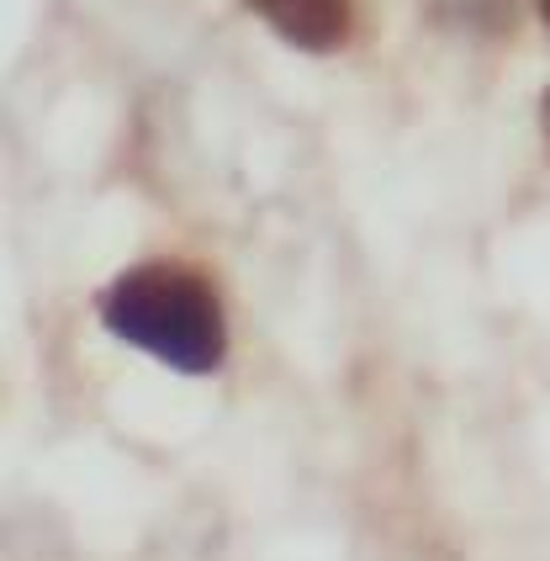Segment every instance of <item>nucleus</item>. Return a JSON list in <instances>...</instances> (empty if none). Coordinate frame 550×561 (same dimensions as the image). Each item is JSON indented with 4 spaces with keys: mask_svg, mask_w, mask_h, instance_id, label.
<instances>
[{
    "mask_svg": "<svg viewBox=\"0 0 550 561\" xmlns=\"http://www.w3.org/2000/svg\"><path fill=\"white\" fill-rule=\"evenodd\" d=\"M101 318L112 334L127 344L149 350L153 360L175 366V371L207 376L222 366V308H217L213 286L185 271V265H138L127 271L106 297H101Z\"/></svg>",
    "mask_w": 550,
    "mask_h": 561,
    "instance_id": "f257e3e1",
    "label": "nucleus"
},
{
    "mask_svg": "<svg viewBox=\"0 0 550 561\" xmlns=\"http://www.w3.org/2000/svg\"><path fill=\"white\" fill-rule=\"evenodd\" d=\"M249 5L307 54H329L350 37V0H249Z\"/></svg>",
    "mask_w": 550,
    "mask_h": 561,
    "instance_id": "f03ea898",
    "label": "nucleus"
},
{
    "mask_svg": "<svg viewBox=\"0 0 550 561\" xmlns=\"http://www.w3.org/2000/svg\"><path fill=\"white\" fill-rule=\"evenodd\" d=\"M540 11H546V22H550V0H540Z\"/></svg>",
    "mask_w": 550,
    "mask_h": 561,
    "instance_id": "7ed1b4c3",
    "label": "nucleus"
},
{
    "mask_svg": "<svg viewBox=\"0 0 550 561\" xmlns=\"http://www.w3.org/2000/svg\"><path fill=\"white\" fill-rule=\"evenodd\" d=\"M546 123H550V95H546Z\"/></svg>",
    "mask_w": 550,
    "mask_h": 561,
    "instance_id": "20e7f679",
    "label": "nucleus"
}]
</instances>
